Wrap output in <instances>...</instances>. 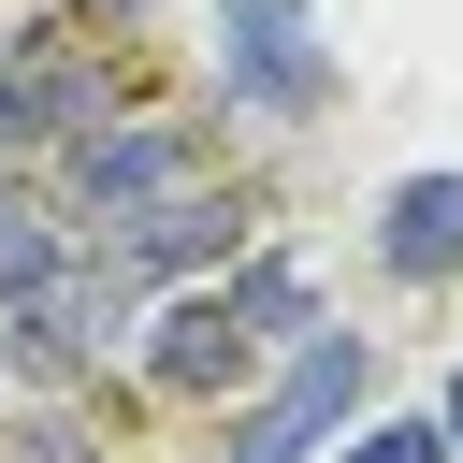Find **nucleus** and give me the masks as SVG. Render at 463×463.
Returning <instances> with one entry per match:
<instances>
[{"label": "nucleus", "mask_w": 463, "mask_h": 463, "mask_svg": "<svg viewBox=\"0 0 463 463\" xmlns=\"http://www.w3.org/2000/svg\"><path fill=\"white\" fill-rule=\"evenodd\" d=\"M362 376H376V347H362V333H289V376L232 420V449H217V463H304L318 434H347Z\"/></svg>", "instance_id": "1"}, {"label": "nucleus", "mask_w": 463, "mask_h": 463, "mask_svg": "<svg viewBox=\"0 0 463 463\" xmlns=\"http://www.w3.org/2000/svg\"><path fill=\"white\" fill-rule=\"evenodd\" d=\"M130 318H145V289L87 246V260H72V275H43L29 304H0V347H14V376H87Z\"/></svg>", "instance_id": "2"}, {"label": "nucleus", "mask_w": 463, "mask_h": 463, "mask_svg": "<svg viewBox=\"0 0 463 463\" xmlns=\"http://www.w3.org/2000/svg\"><path fill=\"white\" fill-rule=\"evenodd\" d=\"M174 188H203V159L174 145V130H145V116H87L72 145H58V203L101 232V217H130V203H174Z\"/></svg>", "instance_id": "3"}, {"label": "nucleus", "mask_w": 463, "mask_h": 463, "mask_svg": "<svg viewBox=\"0 0 463 463\" xmlns=\"http://www.w3.org/2000/svg\"><path fill=\"white\" fill-rule=\"evenodd\" d=\"M217 72L246 116H318L333 101V58L304 29V0H217Z\"/></svg>", "instance_id": "4"}, {"label": "nucleus", "mask_w": 463, "mask_h": 463, "mask_svg": "<svg viewBox=\"0 0 463 463\" xmlns=\"http://www.w3.org/2000/svg\"><path fill=\"white\" fill-rule=\"evenodd\" d=\"M130 289H159V275H203V260H232L246 246V203H217V188H174V203H130V217H101L87 232Z\"/></svg>", "instance_id": "5"}, {"label": "nucleus", "mask_w": 463, "mask_h": 463, "mask_svg": "<svg viewBox=\"0 0 463 463\" xmlns=\"http://www.w3.org/2000/svg\"><path fill=\"white\" fill-rule=\"evenodd\" d=\"M145 376H159L174 405H203V391H246V376H260V333L232 318V289H203V304H174V318H159Z\"/></svg>", "instance_id": "6"}, {"label": "nucleus", "mask_w": 463, "mask_h": 463, "mask_svg": "<svg viewBox=\"0 0 463 463\" xmlns=\"http://www.w3.org/2000/svg\"><path fill=\"white\" fill-rule=\"evenodd\" d=\"M87 116H101V72H87V58L0 43V159H29V145H72Z\"/></svg>", "instance_id": "7"}, {"label": "nucleus", "mask_w": 463, "mask_h": 463, "mask_svg": "<svg viewBox=\"0 0 463 463\" xmlns=\"http://www.w3.org/2000/svg\"><path fill=\"white\" fill-rule=\"evenodd\" d=\"M376 260H391L405 289L463 275V174H405V188L376 203Z\"/></svg>", "instance_id": "8"}, {"label": "nucleus", "mask_w": 463, "mask_h": 463, "mask_svg": "<svg viewBox=\"0 0 463 463\" xmlns=\"http://www.w3.org/2000/svg\"><path fill=\"white\" fill-rule=\"evenodd\" d=\"M232 318L275 347V333H318V289H304V260H246L232 275Z\"/></svg>", "instance_id": "9"}, {"label": "nucleus", "mask_w": 463, "mask_h": 463, "mask_svg": "<svg viewBox=\"0 0 463 463\" xmlns=\"http://www.w3.org/2000/svg\"><path fill=\"white\" fill-rule=\"evenodd\" d=\"M0 463H101L87 420H0Z\"/></svg>", "instance_id": "10"}, {"label": "nucleus", "mask_w": 463, "mask_h": 463, "mask_svg": "<svg viewBox=\"0 0 463 463\" xmlns=\"http://www.w3.org/2000/svg\"><path fill=\"white\" fill-rule=\"evenodd\" d=\"M347 463H463V449H449V420H376V434H347Z\"/></svg>", "instance_id": "11"}, {"label": "nucleus", "mask_w": 463, "mask_h": 463, "mask_svg": "<svg viewBox=\"0 0 463 463\" xmlns=\"http://www.w3.org/2000/svg\"><path fill=\"white\" fill-rule=\"evenodd\" d=\"M43 217H58V203H43V188H14V159H0V246H14V232H43Z\"/></svg>", "instance_id": "12"}, {"label": "nucleus", "mask_w": 463, "mask_h": 463, "mask_svg": "<svg viewBox=\"0 0 463 463\" xmlns=\"http://www.w3.org/2000/svg\"><path fill=\"white\" fill-rule=\"evenodd\" d=\"M434 420H449V449H463V362H449V405H434Z\"/></svg>", "instance_id": "13"}, {"label": "nucleus", "mask_w": 463, "mask_h": 463, "mask_svg": "<svg viewBox=\"0 0 463 463\" xmlns=\"http://www.w3.org/2000/svg\"><path fill=\"white\" fill-rule=\"evenodd\" d=\"M0 362H14V347H0ZM0 420H14V405H0Z\"/></svg>", "instance_id": "14"}]
</instances>
